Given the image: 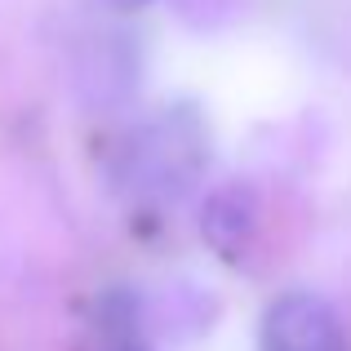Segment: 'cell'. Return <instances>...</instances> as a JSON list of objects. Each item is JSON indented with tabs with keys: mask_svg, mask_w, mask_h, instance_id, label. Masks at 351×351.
<instances>
[{
	"mask_svg": "<svg viewBox=\"0 0 351 351\" xmlns=\"http://www.w3.org/2000/svg\"><path fill=\"white\" fill-rule=\"evenodd\" d=\"M249 232H254V196L249 191H240V187H227V191H218L214 200H209V209H205V236H209V245L218 249L223 258H245L240 249L249 245Z\"/></svg>",
	"mask_w": 351,
	"mask_h": 351,
	"instance_id": "cell-3",
	"label": "cell"
},
{
	"mask_svg": "<svg viewBox=\"0 0 351 351\" xmlns=\"http://www.w3.org/2000/svg\"><path fill=\"white\" fill-rule=\"evenodd\" d=\"M205 160V134L191 116H165L129 143V182L152 196H173L196 178Z\"/></svg>",
	"mask_w": 351,
	"mask_h": 351,
	"instance_id": "cell-1",
	"label": "cell"
},
{
	"mask_svg": "<svg viewBox=\"0 0 351 351\" xmlns=\"http://www.w3.org/2000/svg\"><path fill=\"white\" fill-rule=\"evenodd\" d=\"M107 5H120V9H134V5H147V0H107Z\"/></svg>",
	"mask_w": 351,
	"mask_h": 351,
	"instance_id": "cell-4",
	"label": "cell"
},
{
	"mask_svg": "<svg viewBox=\"0 0 351 351\" xmlns=\"http://www.w3.org/2000/svg\"><path fill=\"white\" fill-rule=\"evenodd\" d=\"M263 351H351L347 329L325 298L307 289L280 293L263 311Z\"/></svg>",
	"mask_w": 351,
	"mask_h": 351,
	"instance_id": "cell-2",
	"label": "cell"
}]
</instances>
